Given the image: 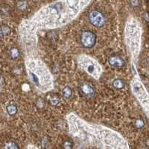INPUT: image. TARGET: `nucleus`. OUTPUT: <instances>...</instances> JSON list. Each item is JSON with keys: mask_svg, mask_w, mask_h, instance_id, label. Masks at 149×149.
Wrapping results in <instances>:
<instances>
[{"mask_svg": "<svg viewBox=\"0 0 149 149\" xmlns=\"http://www.w3.org/2000/svg\"><path fill=\"white\" fill-rule=\"evenodd\" d=\"M89 19L91 24L97 28H101L105 24V16L102 11L98 10H94L90 13Z\"/></svg>", "mask_w": 149, "mask_h": 149, "instance_id": "nucleus-1", "label": "nucleus"}, {"mask_svg": "<svg viewBox=\"0 0 149 149\" xmlns=\"http://www.w3.org/2000/svg\"><path fill=\"white\" fill-rule=\"evenodd\" d=\"M81 42L83 46L90 48L94 46L96 43V35L91 31H84L81 37Z\"/></svg>", "mask_w": 149, "mask_h": 149, "instance_id": "nucleus-2", "label": "nucleus"}, {"mask_svg": "<svg viewBox=\"0 0 149 149\" xmlns=\"http://www.w3.org/2000/svg\"><path fill=\"white\" fill-rule=\"evenodd\" d=\"M79 90L86 97H93L95 93L94 88L87 83H82L80 84Z\"/></svg>", "mask_w": 149, "mask_h": 149, "instance_id": "nucleus-3", "label": "nucleus"}, {"mask_svg": "<svg viewBox=\"0 0 149 149\" xmlns=\"http://www.w3.org/2000/svg\"><path fill=\"white\" fill-rule=\"evenodd\" d=\"M109 64L110 65L116 67V68H121L125 66V60L124 59L119 55H113L111 56L109 60Z\"/></svg>", "mask_w": 149, "mask_h": 149, "instance_id": "nucleus-4", "label": "nucleus"}, {"mask_svg": "<svg viewBox=\"0 0 149 149\" xmlns=\"http://www.w3.org/2000/svg\"><path fill=\"white\" fill-rule=\"evenodd\" d=\"M11 33V28L5 23H0V40H4L10 36Z\"/></svg>", "mask_w": 149, "mask_h": 149, "instance_id": "nucleus-5", "label": "nucleus"}, {"mask_svg": "<svg viewBox=\"0 0 149 149\" xmlns=\"http://www.w3.org/2000/svg\"><path fill=\"white\" fill-rule=\"evenodd\" d=\"M7 55L8 58L10 60H17L18 59L20 55V52L18 48L17 47H10L9 49L8 50Z\"/></svg>", "mask_w": 149, "mask_h": 149, "instance_id": "nucleus-6", "label": "nucleus"}, {"mask_svg": "<svg viewBox=\"0 0 149 149\" xmlns=\"http://www.w3.org/2000/svg\"><path fill=\"white\" fill-rule=\"evenodd\" d=\"M2 149H19V146L14 140H8L2 144Z\"/></svg>", "mask_w": 149, "mask_h": 149, "instance_id": "nucleus-7", "label": "nucleus"}, {"mask_svg": "<svg viewBox=\"0 0 149 149\" xmlns=\"http://www.w3.org/2000/svg\"><path fill=\"white\" fill-rule=\"evenodd\" d=\"M5 110L6 113L9 115L10 116H14L17 112H18V108L17 105L14 103H9L6 107H5Z\"/></svg>", "mask_w": 149, "mask_h": 149, "instance_id": "nucleus-8", "label": "nucleus"}, {"mask_svg": "<svg viewBox=\"0 0 149 149\" xmlns=\"http://www.w3.org/2000/svg\"><path fill=\"white\" fill-rule=\"evenodd\" d=\"M113 86L115 89L116 90H121L125 87V82L122 79L117 78L113 81Z\"/></svg>", "mask_w": 149, "mask_h": 149, "instance_id": "nucleus-9", "label": "nucleus"}, {"mask_svg": "<svg viewBox=\"0 0 149 149\" xmlns=\"http://www.w3.org/2000/svg\"><path fill=\"white\" fill-rule=\"evenodd\" d=\"M62 93L65 98H69L72 95V90L69 86H65L62 90Z\"/></svg>", "mask_w": 149, "mask_h": 149, "instance_id": "nucleus-10", "label": "nucleus"}, {"mask_svg": "<svg viewBox=\"0 0 149 149\" xmlns=\"http://www.w3.org/2000/svg\"><path fill=\"white\" fill-rule=\"evenodd\" d=\"M73 142L71 140H66L63 143V149H72Z\"/></svg>", "mask_w": 149, "mask_h": 149, "instance_id": "nucleus-11", "label": "nucleus"}, {"mask_svg": "<svg viewBox=\"0 0 149 149\" xmlns=\"http://www.w3.org/2000/svg\"><path fill=\"white\" fill-rule=\"evenodd\" d=\"M145 125V122L142 119H137L135 121V126L137 129H142Z\"/></svg>", "mask_w": 149, "mask_h": 149, "instance_id": "nucleus-12", "label": "nucleus"}, {"mask_svg": "<svg viewBox=\"0 0 149 149\" xmlns=\"http://www.w3.org/2000/svg\"><path fill=\"white\" fill-rule=\"evenodd\" d=\"M95 66L93 65V64H92V63L88 64L87 66H86V70H87V72L89 73L93 74V72H95Z\"/></svg>", "mask_w": 149, "mask_h": 149, "instance_id": "nucleus-13", "label": "nucleus"}, {"mask_svg": "<svg viewBox=\"0 0 149 149\" xmlns=\"http://www.w3.org/2000/svg\"><path fill=\"white\" fill-rule=\"evenodd\" d=\"M57 103H58V98H57L55 97H53V98L51 99V104H52L55 105Z\"/></svg>", "mask_w": 149, "mask_h": 149, "instance_id": "nucleus-14", "label": "nucleus"}, {"mask_svg": "<svg viewBox=\"0 0 149 149\" xmlns=\"http://www.w3.org/2000/svg\"><path fill=\"white\" fill-rule=\"evenodd\" d=\"M5 83V78L2 74H0V86H3V84Z\"/></svg>", "mask_w": 149, "mask_h": 149, "instance_id": "nucleus-15", "label": "nucleus"}, {"mask_svg": "<svg viewBox=\"0 0 149 149\" xmlns=\"http://www.w3.org/2000/svg\"><path fill=\"white\" fill-rule=\"evenodd\" d=\"M145 19H146L147 22H149V12L146 13V14H145Z\"/></svg>", "mask_w": 149, "mask_h": 149, "instance_id": "nucleus-16", "label": "nucleus"}, {"mask_svg": "<svg viewBox=\"0 0 149 149\" xmlns=\"http://www.w3.org/2000/svg\"><path fill=\"white\" fill-rule=\"evenodd\" d=\"M147 64H148L149 65V57L148 58V59H147Z\"/></svg>", "mask_w": 149, "mask_h": 149, "instance_id": "nucleus-17", "label": "nucleus"}]
</instances>
